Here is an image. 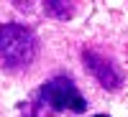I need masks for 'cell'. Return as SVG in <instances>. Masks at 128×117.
<instances>
[{
	"instance_id": "2",
	"label": "cell",
	"mask_w": 128,
	"mask_h": 117,
	"mask_svg": "<svg viewBox=\"0 0 128 117\" xmlns=\"http://www.w3.org/2000/svg\"><path fill=\"white\" fill-rule=\"evenodd\" d=\"M41 94H44V99L51 104L54 110H72V112H82L87 104H84L82 94L77 92V87H74V81L67 79V77H54L49 79L44 84V89H41Z\"/></svg>"
},
{
	"instance_id": "1",
	"label": "cell",
	"mask_w": 128,
	"mask_h": 117,
	"mask_svg": "<svg viewBox=\"0 0 128 117\" xmlns=\"http://www.w3.org/2000/svg\"><path fill=\"white\" fill-rule=\"evenodd\" d=\"M34 54H36V41L31 36V31L16 23L0 26V61L3 64L23 66L34 59Z\"/></svg>"
},
{
	"instance_id": "3",
	"label": "cell",
	"mask_w": 128,
	"mask_h": 117,
	"mask_svg": "<svg viewBox=\"0 0 128 117\" xmlns=\"http://www.w3.org/2000/svg\"><path fill=\"white\" fill-rule=\"evenodd\" d=\"M95 117H108V115H95Z\"/></svg>"
}]
</instances>
